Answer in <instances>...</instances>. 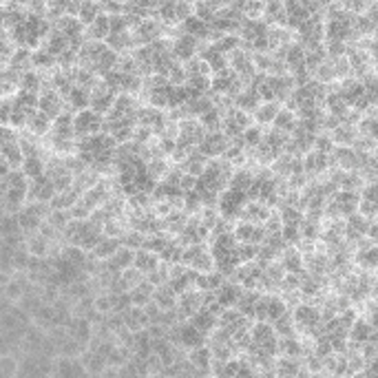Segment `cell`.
Wrapping results in <instances>:
<instances>
[{
	"label": "cell",
	"instance_id": "6da1fadb",
	"mask_svg": "<svg viewBox=\"0 0 378 378\" xmlns=\"http://www.w3.org/2000/svg\"><path fill=\"white\" fill-rule=\"evenodd\" d=\"M54 358L40 354H25L16 365V378H51Z\"/></svg>",
	"mask_w": 378,
	"mask_h": 378
},
{
	"label": "cell",
	"instance_id": "7a4b0ae2",
	"mask_svg": "<svg viewBox=\"0 0 378 378\" xmlns=\"http://www.w3.org/2000/svg\"><path fill=\"white\" fill-rule=\"evenodd\" d=\"M290 312L298 334H314L318 325H321V312H318V305L314 303H298Z\"/></svg>",
	"mask_w": 378,
	"mask_h": 378
},
{
	"label": "cell",
	"instance_id": "3957f363",
	"mask_svg": "<svg viewBox=\"0 0 378 378\" xmlns=\"http://www.w3.org/2000/svg\"><path fill=\"white\" fill-rule=\"evenodd\" d=\"M102 126H104V117L93 113L91 108H84V111L73 113V137L75 139L102 133Z\"/></svg>",
	"mask_w": 378,
	"mask_h": 378
},
{
	"label": "cell",
	"instance_id": "277c9868",
	"mask_svg": "<svg viewBox=\"0 0 378 378\" xmlns=\"http://www.w3.org/2000/svg\"><path fill=\"white\" fill-rule=\"evenodd\" d=\"M246 195L239 193V191H233V188H226V191L217 197V213L222 219H228V222H237L239 213H241V208L246 206Z\"/></svg>",
	"mask_w": 378,
	"mask_h": 378
},
{
	"label": "cell",
	"instance_id": "5b68a950",
	"mask_svg": "<svg viewBox=\"0 0 378 378\" xmlns=\"http://www.w3.org/2000/svg\"><path fill=\"white\" fill-rule=\"evenodd\" d=\"M38 111L40 113H45L49 119H54L60 115V113H64V111H69V108L64 106V99H62V95L60 93H56L51 86H49V80H47V75H45V84H43V91L38 93Z\"/></svg>",
	"mask_w": 378,
	"mask_h": 378
},
{
	"label": "cell",
	"instance_id": "8992f818",
	"mask_svg": "<svg viewBox=\"0 0 378 378\" xmlns=\"http://www.w3.org/2000/svg\"><path fill=\"white\" fill-rule=\"evenodd\" d=\"M197 47H199V40H195L191 36H184L179 32H175V36H171V56L179 64H184L191 58H195Z\"/></svg>",
	"mask_w": 378,
	"mask_h": 378
},
{
	"label": "cell",
	"instance_id": "52a82bcc",
	"mask_svg": "<svg viewBox=\"0 0 378 378\" xmlns=\"http://www.w3.org/2000/svg\"><path fill=\"white\" fill-rule=\"evenodd\" d=\"M56 197V188L51 184V179L47 175L38 177V179H32L29 182V188H27V199L29 202H36V204H51V199Z\"/></svg>",
	"mask_w": 378,
	"mask_h": 378
},
{
	"label": "cell",
	"instance_id": "ba28073f",
	"mask_svg": "<svg viewBox=\"0 0 378 378\" xmlns=\"http://www.w3.org/2000/svg\"><path fill=\"white\" fill-rule=\"evenodd\" d=\"M233 237L237 239V244H248V246H261L265 239L261 226L248 224V222H235Z\"/></svg>",
	"mask_w": 378,
	"mask_h": 378
},
{
	"label": "cell",
	"instance_id": "9c48e42d",
	"mask_svg": "<svg viewBox=\"0 0 378 378\" xmlns=\"http://www.w3.org/2000/svg\"><path fill=\"white\" fill-rule=\"evenodd\" d=\"M226 148H228V137L219 131V133H206L204 142L197 146V151L206 159H217V157H224Z\"/></svg>",
	"mask_w": 378,
	"mask_h": 378
},
{
	"label": "cell",
	"instance_id": "30bf717a",
	"mask_svg": "<svg viewBox=\"0 0 378 378\" xmlns=\"http://www.w3.org/2000/svg\"><path fill=\"white\" fill-rule=\"evenodd\" d=\"M279 263L285 270V274H294V276H301L305 274V263H303V255L296 250V248H285L279 257Z\"/></svg>",
	"mask_w": 378,
	"mask_h": 378
},
{
	"label": "cell",
	"instance_id": "8fae6325",
	"mask_svg": "<svg viewBox=\"0 0 378 378\" xmlns=\"http://www.w3.org/2000/svg\"><path fill=\"white\" fill-rule=\"evenodd\" d=\"M338 95L345 99V104L352 108L354 102H358L363 95H365V88H363V82L356 78H345L338 82Z\"/></svg>",
	"mask_w": 378,
	"mask_h": 378
},
{
	"label": "cell",
	"instance_id": "7c38bea8",
	"mask_svg": "<svg viewBox=\"0 0 378 378\" xmlns=\"http://www.w3.org/2000/svg\"><path fill=\"white\" fill-rule=\"evenodd\" d=\"M241 292H244L241 285H237V283L228 281V279H226V283L215 292V301H217L219 305H222L224 310H231V307L237 305V301H239V296H241Z\"/></svg>",
	"mask_w": 378,
	"mask_h": 378
},
{
	"label": "cell",
	"instance_id": "4fadbf2b",
	"mask_svg": "<svg viewBox=\"0 0 378 378\" xmlns=\"http://www.w3.org/2000/svg\"><path fill=\"white\" fill-rule=\"evenodd\" d=\"M40 49H45L49 56H54L58 60L60 56H64L71 47H69V40L51 27V32H49V36L45 38V43L40 45Z\"/></svg>",
	"mask_w": 378,
	"mask_h": 378
},
{
	"label": "cell",
	"instance_id": "5bb4252c",
	"mask_svg": "<svg viewBox=\"0 0 378 378\" xmlns=\"http://www.w3.org/2000/svg\"><path fill=\"white\" fill-rule=\"evenodd\" d=\"M279 111H281V104H276V102H261V104L257 106V111L252 113V124L261 126V128H270Z\"/></svg>",
	"mask_w": 378,
	"mask_h": 378
},
{
	"label": "cell",
	"instance_id": "9a60e30c",
	"mask_svg": "<svg viewBox=\"0 0 378 378\" xmlns=\"http://www.w3.org/2000/svg\"><path fill=\"white\" fill-rule=\"evenodd\" d=\"M186 361L191 363L193 370H202V372H211L213 367V354H211V347L202 345V347H195L186 354Z\"/></svg>",
	"mask_w": 378,
	"mask_h": 378
},
{
	"label": "cell",
	"instance_id": "2e32d148",
	"mask_svg": "<svg viewBox=\"0 0 378 378\" xmlns=\"http://www.w3.org/2000/svg\"><path fill=\"white\" fill-rule=\"evenodd\" d=\"M179 34H184V36H191V38H195V40H199V43H204V40H208V25L206 23H202L197 16H191V18H186L182 25H179V29H177Z\"/></svg>",
	"mask_w": 378,
	"mask_h": 378
},
{
	"label": "cell",
	"instance_id": "e0dca14e",
	"mask_svg": "<svg viewBox=\"0 0 378 378\" xmlns=\"http://www.w3.org/2000/svg\"><path fill=\"white\" fill-rule=\"evenodd\" d=\"M259 104H261V99H259V95H257L255 88H244V91L233 99V106L237 108V111H241V113L250 115V117H252V113L257 111Z\"/></svg>",
	"mask_w": 378,
	"mask_h": 378
},
{
	"label": "cell",
	"instance_id": "ac0fdd59",
	"mask_svg": "<svg viewBox=\"0 0 378 378\" xmlns=\"http://www.w3.org/2000/svg\"><path fill=\"white\" fill-rule=\"evenodd\" d=\"M122 321H124V327L131 334H135V332H142V330H146L148 327V318H146V314H144V310L142 307H128V310L122 314Z\"/></svg>",
	"mask_w": 378,
	"mask_h": 378
},
{
	"label": "cell",
	"instance_id": "d6986e66",
	"mask_svg": "<svg viewBox=\"0 0 378 378\" xmlns=\"http://www.w3.org/2000/svg\"><path fill=\"white\" fill-rule=\"evenodd\" d=\"M255 173L257 168H235V173L231 177V182H228V188H233V191H239V193H248V188L252 186L255 182Z\"/></svg>",
	"mask_w": 378,
	"mask_h": 378
},
{
	"label": "cell",
	"instance_id": "ffe728a7",
	"mask_svg": "<svg viewBox=\"0 0 378 378\" xmlns=\"http://www.w3.org/2000/svg\"><path fill=\"white\" fill-rule=\"evenodd\" d=\"M27 131L32 133V137H38V139H43L49 135V131H51V119H49L45 113H32L27 119Z\"/></svg>",
	"mask_w": 378,
	"mask_h": 378
},
{
	"label": "cell",
	"instance_id": "44dd1931",
	"mask_svg": "<svg viewBox=\"0 0 378 378\" xmlns=\"http://www.w3.org/2000/svg\"><path fill=\"white\" fill-rule=\"evenodd\" d=\"M64 104L71 106L73 113L84 111V108H88V104H91V91H88V88H82V86H73L71 91L67 93Z\"/></svg>",
	"mask_w": 378,
	"mask_h": 378
},
{
	"label": "cell",
	"instance_id": "7402d4cb",
	"mask_svg": "<svg viewBox=\"0 0 378 378\" xmlns=\"http://www.w3.org/2000/svg\"><path fill=\"white\" fill-rule=\"evenodd\" d=\"M157 265H159V257L153 255V252H148V250H135V257H133V268L135 270H139L144 276L146 274H151L157 270Z\"/></svg>",
	"mask_w": 378,
	"mask_h": 378
},
{
	"label": "cell",
	"instance_id": "603a6c76",
	"mask_svg": "<svg viewBox=\"0 0 378 378\" xmlns=\"http://www.w3.org/2000/svg\"><path fill=\"white\" fill-rule=\"evenodd\" d=\"M188 323H191L195 330H199L208 341V336H211V332L217 327V316L211 314L208 310H199L197 314H193L191 318H188Z\"/></svg>",
	"mask_w": 378,
	"mask_h": 378
},
{
	"label": "cell",
	"instance_id": "cb8c5ba5",
	"mask_svg": "<svg viewBox=\"0 0 378 378\" xmlns=\"http://www.w3.org/2000/svg\"><path fill=\"white\" fill-rule=\"evenodd\" d=\"M7 69H12V71L18 73V75L32 71V51L25 49V47H16V51H14L12 60H9Z\"/></svg>",
	"mask_w": 378,
	"mask_h": 378
},
{
	"label": "cell",
	"instance_id": "d4e9b609",
	"mask_svg": "<svg viewBox=\"0 0 378 378\" xmlns=\"http://www.w3.org/2000/svg\"><path fill=\"white\" fill-rule=\"evenodd\" d=\"M108 38V16H97L88 27H84V40H93V43H104Z\"/></svg>",
	"mask_w": 378,
	"mask_h": 378
},
{
	"label": "cell",
	"instance_id": "484cf974",
	"mask_svg": "<svg viewBox=\"0 0 378 378\" xmlns=\"http://www.w3.org/2000/svg\"><path fill=\"white\" fill-rule=\"evenodd\" d=\"M122 246L117 241V239H111V237H99V241L95 244V248L88 255H91L93 259H97V261H108V259H111L113 255H115V250L117 248Z\"/></svg>",
	"mask_w": 378,
	"mask_h": 378
},
{
	"label": "cell",
	"instance_id": "4316f807",
	"mask_svg": "<svg viewBox=\"0 0 378 378\" xmlns=\"http://www.w3.org/2000/svg\"><path fill=\"white\" fill-rule=\"evenodd\" d=\"M356 128L354 126H347V124H338L334 131L330 133V139L334 146H341V148H352L354 142H356Z\"/></svg>",
	"mask_w": 378,
	"mask_h": 378
},
{
	"label": "cell",
	"instance_id": "83f0119b",
	"mask_svg": "<svg viewBox=\"0 0 378 378\" xmlns=\"http://www.w3.org/2000/svg\"><path fill=\"white\" fill-rule=\"evenodd\" d=\"M54 69H58V60L54 56H49L45 49H36L32 51V71H38V73H51Z\"/></svg>",
	"mask_w": 378,
	"mask_h": 378
},
{
	"label": "cell",
	"instance_id": "f1b7e54d",
	"mask_svg": "<svg viewBox=\"0 0 378 378\" xmlns=\"http://www.w3.org/2000/svg\"><path fill=\"white\" fill-rule=\"evenodd\" d=\"M151 301L159 307V310H175V305H177V294L168 287V283L164 285H159L153 290V296H151Z\"/></svg>",
	"mask_w": 378,
	"mask_h": 378
},
{
	"label": "cell",
	"instance_id": "f546056e",
	"mask_svg": "<svg viewBox=\"0 0 378 378\" xmlns=\"http://www.w3.org/2000/svg\"><path fill=\"white\" fill-rule=\"evenodd\" d=\"M144 168H146V175L151 177L155 184H159L166 177V173L171 171V162H168L166 157H153L144 164Z\"/></svg>",
	"mask_w": 378,
	"mask_h": 378
},
{
	"label": "cell",
	"instance_id": "4dcf8cb0",
	"mask_svg": "<svg viewBox=\"0 0 378 378\" xmlns=\"http://www.w3.org/2000/svg\"><path fill=\"white\" fill-rule=\"evenodd\" d=\"M294 126H296V115H294V111L281 106V111L276 113V117H274V122H272L270 128H274V131H279V133L290 135L294 131Z\"/></svg>",
	"mask_w": 378,
	"mask_h": 378
},
{
	"label": "cell",
	"instance_id": "1f68e13d",
	"mask_svg": "<svg viewBox=\"0 0 378 378\" xmlns=\"http://www.w3.org/2000/svg\"><path fill=\"white\" fill-rule=\"evenodd\" d=\"M45 159L47 157H25L18 171L32 182V179H38L45 175Z\"/></svg>",
	"mask_w": 378,
	"mask_h": 378
},
{
	"label": "cell",
	"instance_id": "d6a6232c",
	"mask_svg": "<svg viewBox=\"0 0 378 378\" xmlns=\"http://www.w3.org/2000/svg\"><path fill=\"white\" fill-rule=\"evenodd\" d=\"M12 237H25L18 228V219L16 215L0 213V239L7 241V239H12Z\"/></svg>",
	"mask_w": 378,
	"mask_h": 378
},
{
	"label": "cell",
	"instance_id": "836d02e7",
	"mask_svg": "<svg viewBox=\"0 0 378 378\" xmlns=\"http://www.w3.org/2000/svg\"><path fill=\"white\" fill-rule=\"evenodd\" d=\"M97 16H102V7H99V3H80L78 20L82 27H88Z\"/></svg>",
	"mask_w": 378,
	"mask_h": 378
},
{
	"label": "cell",
	"instance_id": "e575fe53",
	"mask_svg": "<svg viewBox=\"0 0 378 378\" xmlns=\"http://www.w3.org/2000/svg\"><path fill=\"white\" fill-rule=\"evenodd\" d=\"M263 131L265 128H261V126H257V124H252V126H248L246 131L241 133V139H244V146H246V153H250V151H255V148L263 142Z\"/></svg>",
	"mask_w": 378,
	"mask_h": 378
},
{
	"label": "cell",
	"instance_id": "d590c367",
	"mask_svg": "<svg viewBox=\"0 0 378 378\" xmlns=\"http://www.w3.org/2000/svg\"><path fill=\"white\" fill-rule=\"evenodd\" d=\"M71 222L69 219V213L67 211H49V215H47V226H51L54 231L58 233V235H62V231L67 228V224Z\"/></svg>",
	"mask_w": 378,
	"mask_h": 378
},
{
	"label": "cell",
	"instance_id": "8d00e7d4",
	"mask_svg": "<svg viewBox=\"0 0 378 378\" xmlns=\"http://www.w3.org/2000/svg\"><path fill=\"white\" fill-rule=\"evenodd\" d=\"M261 228H263V235H265V237H276V235H281L283 224H281V217H279V211H272L270 215H268V219L261 224Z\"/></svg>",
	"mask_w": 378,
	"mask_h": 378
},
{
	"label": "cell",
	"instance_id": "74e56055",
	"mask_svg": "<svg viewBox=\"0 0 378 378\" xmlns=\"http://www.w3.org/2000/svg\"><path fill=\"white\" fill-rule=\"evenodd\" d=\"M279 217L283 226H301L303 222V213L298 208H279Z\"/></svg>",
	"mask_w": 378,
	"mask_h": 378
},
{
	"label": "cell",
	"instance_id": "f35d334b",
	"mask_svg": "<svg viewBox=\"0 0 378 378\" xmlns=\"http://www.w3.org/2000/svg\"><path fill=\"white\" fill-rule=\"evenodd\" d=\"M166 80H168V86H184L186 80H188V75H186V71H184V64L177 62V64L171 69V71H168Z\"/></svg>",
	"mask_w": 378,
	"mask_h": 378
},
{
	"label": "cell",
	"instance_id": "ab89813d",
	"mask_svg": "<svg viewBox=\"0 0 378 378\" xmlns=\"http://www.w3.org/2000/svg\"><path fill=\"white\" fill-rule=\"evenodd\" d=\"M193 16V5L191 3H175V20H177V27L184 23L186 18Z\"/></svg>",
	"mask_w": 378,
	"mask_h": 378
},
{
	"label": "cell",
	"instance_id": "60d3db41",
	"mask_svg": "<svg viewBox=\"0 0 378 378\" xmlns=\"http://www.w3.org/2000/svg\"><path fill=\"white\" fill-rule=\"evenodd\" d=\"M9 171H12V168H9L7 166V162H5V159L3 157H0V182H3V179L9 175Z\"/></svg>",
	"mask_w": 378,
	"mask_h": 378
}]
</instances>
